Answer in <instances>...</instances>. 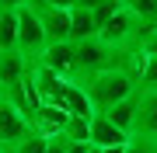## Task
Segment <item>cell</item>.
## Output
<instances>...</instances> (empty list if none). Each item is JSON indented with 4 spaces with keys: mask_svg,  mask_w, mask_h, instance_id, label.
I'll use <instances>...</instances> for the list:
<instances>
[{
    "mask_svg": "<svg viewBox=\"0 0 157 153\" xmlns=\"http://www.w3.org/2000/svg\"><path fill=\"white\" fill-rule=\"evenodd\" d=\"M67 118H70L67 108H59V104H42L39 111H35V118H32V129L52 139V136H59V132H63Z\"/></svg>",
    "mask_w": 157,
    "mask_h": 153,
    "instance_id": "cell-10",
    "label": "cell"
},
{
    "mask_svg": "<svg viewBox=\"0 0 157 153\" xmlns=\"http://www.w3.org/2000/svg\"><path fill=\"white\" fill-rule=\"evenodd\" d=\"M32 4V0H0V7H7V11H17V7Z\"/></svg>",
    "mask_w": 157,
    "mask_h": 153,
    "instance_id": "cell-20",
    "label": "cell"
},
{
    "mask_svg": "<svg viewBox=\"0 0 157 153\" xmlns=\"http://www.w3.org/2000/svg\"><path fill=\"white\" fill-rule=\"evenodd\" d=\"M63 108H67L70 115H84V118H91L94 111V104H91V97L84 91V84H77V80H67V94H63Z\"/></svg>",
    "mask_w": 157,
    "mask_h": 153,
    "instance_id": "cell-11",
    "label": "cell"
},
{
    "mask_svg": "<svg viewBox=\"0 0 157 153\" xmlns=\"http://www.w3.org/2000/svg\"><path fill=\"white\" fill-rule=\"evenodd\" d=\"M45 150H49V136H42V132L32 129L21 143H14V146L4 150V153H45Z\"/></svg>",
    "mask_w": 157,
    "mask_h": 153,
    "instance_id": "cell-17",
    "label": "cell"
},
{
    "mask_svg": "<svg viewBox=\"0 0 157 153\" xmlns=\"http://www.w3.org/2000/svg\"><path fill=\"white\" fill-rule=\"evenodd\" d=\"M45 46H49V38H45V28L39 21V14H35L32 4L17 7V49L25 52L28 59H39Z\"/></svg>",
    "mask_w": 157,
    "mask_h": 153,
    "instance_id": "cell-3",
    "label": "cell"
},
{
    "mask_svg": "<svg viewBox=\"0 0 157 153\" xmlns=\"http://www.w3.org/2000/svg\"><path fill=\"white\" fill-rule=\"evenodd\" d=\"M28 132H32V118L14 101H7V97L0 94V150H11L14 143H21Z\"/></svg>",
    "mask_w": 157,
    "mask_h": 153,
    "instance_id": "cell-4",
    "label": "cell"
},
{
    "mask_svg": "<svg viewBox=\"0 0 157 153\" xmlns=\"http://www.w3.org/2000/svg\"><path fill=\"white\" fill-rule=\"evenodd\" d=\"M115 4H122V0H115Z\"/></svg>",
    "mask_w": 157,
    "mask_h": 153,
    "instance_id": "cell-24",
    "label": "cell"
},
{
    "mask_svg": "<svg viewBox=\"0 0 157 153\" xmlns=\"http://www.w3.org/2000/svg\"><path fill=\"white\" fill-rule=\"evenodd\" d=\"M59 136L63 139H73V143H91V118H84V115H70Z\"/></svg>",
    "mask_w": 157,
    "mask_h": 153,
    "instance_id": "cell-15",
    "label": "cell"
},
{
    "mask_svg": "<svg viewBox=\"0 0 157 153\" xmlns=\"http://www.w3.org/2000/svg\"><path fill=\"white\" fill-rule=\"evenodd\" d=\"M140 87H157V52H147L140 70Z\"/></svg>",
    "mask_w": 157,
    "mask_h": 153,
    "instance_id": "cell-18",
    "label": "cell"
},
{
    "mask_svg": "<svg viewBox=\"0 0 157 153\" xmlns=\"http://www.w3.org/2000/svg\"><path fill=\"white\" fill-rule=\"evenodd\" d=\"M49 4H56V7H67V11H73V4H77V0H49Z\"/></svg>",
    "mask_w": 157,
    "mask_h": 153,
    "instance_id": "cell-21",
    "label": "cell"
},
{
    "mask_svg": "<svg viewBox=\"0 0 157 153\" xmlns=\"http://www.w3.org/2000/svg\"><path fill=\"white\" fill-rule=\"evenodd\" d=\"M87 153H105V150H101V146H94V143H91V150Z\"/></svg>",
    "mask_w": 157,
    "mask_h": 153,
    "instance_id": "cell-23",
    "label": "cell"
},
{
    "mask_svg": "<svg viewBox=\"0 0 157 153\" xmlns=\"http://www.w3.org/2000/svg\"><path fill=\"white\" fill-rule=\"evenodd\" d=\"M91 143L101 150H108V146H122V143H129V132L126 129H119V125L108 118V115H91Z\"/></svg>",
    "mask_w": 157,
    "mask_h": 153,
    "instance_id": "cell-9",
    "label": "cell"
},
{
    "mask_svg": "<svg viewBox=\"0 0 157 153\" xmlns=\"http://www.w3.org/2000/svg\"><path fill=\"white\" fill-rule=\"evenodd\" d=\"M122 7L140 17V24H157V0H122Z\"/></svg>",
    "mask_w": 157,
    "mask_h": 153,
    "instance_id": "cell-16",
    "label": "cell"
},
{
    "mask_svg": "<svg viewBox=\"0 0 157 153\" xmlns=\"http://www.w3.org/2000/svg\"><path fill=\"white\" fill-rule=\"evenodd\" d=\"M84 91L94 104V111H108V108H115L119 101H126L140 91V80L122 66H105L84 80Z\"/></svg>",
    "mask_w": 157,
    "mask_h": 153,
    "instance_id": "cell-1",
    "label": "cell"
},
{
    "mask_svg": "<svg viewBox=\"0 0 157 153\" xmlns=\"http://www.w3.org/2000/svg\"><path fill=\"white\" fill-rule=\"evenodd\" d=\"M140 101H136V122L133 136H150L157 139V87H140Z\"/></svg>",
    "mask_w": 157,
    "mask_h": 153,
    "instance_id": "cell-7",
    "label": "cell"
},
{
    "mask_svg": "<svg viewBox=\"0 0 157 153\" xmlns=\"http://www.w3.org/2000/svg\"><path fill=\"white\" fill-rule=\"evenodd\" d=\"M126 153H157V139H150V136H129Z\"/></svg>",
    "mask_w": 157,
    "mask_h": 153,
    "instance_id": "cell-19",
    "label": "cell"
},
{
    "mask_svg": "<svg viewBox=\"0 0 157 153\" xmlns=\"http://www.w3.org/2000/svg\"><path fill=\"white\" fill-rule=\"evenodd\" d=\"M94 35H98L94 14L87 7H73L70 11V42H84V38H94Z\"/></svg>",
    "mask_w": 157,
    "mask_h": 153,
    "instance_id": "cell-12",
    "label": "cell"
},
{
    "mask_svg": "<svg viewBox=\"0 0 157 153\" xmlns=\"http://www.w3.org/2000/svg\"><path fill=\"white\" fill-rule=\"evenodd\" d=\"M0 153H4V150H0Z\"/></svg>",
    "mask_w": 157,
    "mask_h": 153,
    "instance_id": "cell-25",
    "label": "cell"
},
{
    "mask_svg": "<svg viewBox=\"0 0 157 153\" xmlns=\"http://www.w3.org/2000/svg\"><path fill=\"white\" fill-rule=\"evenodd\" d=\"M73 46H77V73H73L77 84H84L91 73H98L105 66H119V52L112 46H105L98 35L94 38H84V42H73Z\"/></svg>",
    "mask_w": 157,
    "mask_h": 153,
    "instance_id": "cell-2",
    "label": "cell"
},
{
    "mask_svg": "<svg viewBox=\"0 0 157 153\" xmlns=\"http://www.w3.org/2000/svg\"><path fill=\"white\" fill-rule=\"evenodd\" d=\"M136 94H140V91H136ZM126 97V101H119L115 108H108V111H101V115H108V118H112L115 125H119V129H126L129 132V136H133V122H136V101H140V97Z\"/></svg>",
    "mask_w": 157,
    "mask_h": 153,
    "instance_id": "cell-13",
    "label": "cell"
},
{
    "mask_svg": "<svg viewBox=\"0 0 157 153\" xmlns=\"http://www.w3.org/2000/svg\"><path fill=\"white\" fill-rule=\"evenodd\" d=\"M28 66H32V59L25 56L21 49L0 52V91H7V87L21 84V80L28 77Z\"/></svg>",
    "mask_w": 157,
    "mask_h": 153,
    "instance_id": "cell-8",
    "label": "cell"
},
{
    "mask_svg": "<svg viewBox=\"0 0 157 153\" xmlns=\"http://www.w3.org/2000/svg\"><path fill=\"white\" fill-rule=\"evenodd\" d=\"M39 63L49 66L52 73H59L63 80H73V73H77V46L73 42H49L45 52L39 56Z\"/></svg>",
    "mask_w": 157,
    "mask_h": 153,
    "instance_id": "cell-6",
    "label": "cell"
},
{
    "mask_svg": "<svg viewBox=\"0 0 157 153\" xmlns=\"http://www.w3.org/2000/svg\"><path fill=\"white\" fill-rule=\"evenodd\" d=\"M32 7H35V14H39L49 42H70V11L67 7H56V4H49V0H32Z\"/></svg>",
    "mask_w": 157,
    "mask_h": 153,
    "instance_id": "cell-5",
    "label": "cell"
},
{
    "mask_svg": "<svg viewBox=\"0 0 157 153\" xmlns=\"http://www.w3.org/2000/svg\"><path fill=\"white\" fill-rule=\"evenodd\" d=\"M98 4H101V0H77L73 7H87V11H91V7H98Z\"/></svg>",
    "mask_w": 157,
    "mask_h": 153,
    "instance_id": "cell-22",
    "label": "cell"
},
{
    "mask_svg": "<svg viewBox=\"0 0 157 153\" xmlns=\"http://www.w3.org/2000/svg\"><path fill=\"white\" fill-rule=\"evenodd\" d=\"M17 49V11L0 7V52Z\"/></svg>",
    "mask_w": 157,
    "mask_h": 153,
    "instance_id": "cell-14",
    "label": "cell"
}]
</instances>
